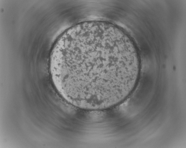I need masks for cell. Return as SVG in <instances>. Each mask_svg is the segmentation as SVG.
<instances>
[{
	"instance_id": "cell-1",
	"label": "cell",
	"mask_w": 186,
	"mask_h": 148,
	"mask_svg": "<svg viewBox=\"0 0 186 148\" xmlns=\"http://www.w3.org/2000/svg\"><path fill=\"white\" fill-rule=\"evenodd\" d=\"M116 27L91 21L69 29L56 43L52 73L62 94L82 108L116 106L133 92L141 70L134 46Z\"/></svg>"
}]
</instances>
